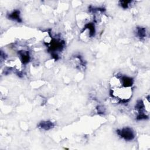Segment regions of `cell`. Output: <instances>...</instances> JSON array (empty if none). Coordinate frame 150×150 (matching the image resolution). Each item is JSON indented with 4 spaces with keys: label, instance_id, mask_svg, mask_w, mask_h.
<instances>
[{
    "label": "cell",
    "instance_id": "6da1fadb",
    "mask_svg": "<svg viewBox=\"0 0 150 150\" xmlns=\"http://www.w3.org/2000/svg\"><path fill=\"white\" fill-rule=\"evenodd\" d=\"M64 45L65 43L64 40L60 39H56L53 37H52L51 42L46 45L48 52L51 53V56L55 60L59 59L57 52H61L64 48Z\"/></svg>",
    "mask_w": 150,
    "mask_h": 150
},
{
    "label": "cell",
    "instance_id": "277c9868",
    "mask_svg": "<svg viewBox=\"0 0 150 150\" xmlns=\"http://www.w3.org/2000/svg\"><path fill=\"white\" fill-rule=\"evenodd\" d=\"M120 79L121 81V84H122V86L126 88L131 87L134 83L133 79L130 77H128L126 76H121L120 77Z\"/></svg>",
    "mask_w": 150,
    "mask_h": 150
},
{
    "label": "cell",
    "instance_id": "9c48e42d",
    "mask_svg": "<svg viewBox=\"0 0 150 150\" xmlns=\"http://www.w3.org/2000/svg\"><path fill=\"white\" fill-rule=\"evenodd\" d=\"M132 2L131 1H120V6L124 8L127 9L128 8L129 5Z\"/></svg>",
    "mask_w": 150,
    "mask_h": 150
},
{
    "label": "cell",
    "instance_id": "8992f818",
    "mask_svg": "<svg viewBox=\"0 0 150 150\" xmlns=\"http://www.w3.org/2000/svg\"><path fill=\"white\" fill-rule=\"evenodd\" d=\"M18 54L20 56L21 60L23 64H26L29 62L30 57L29 55V52L28 51L21 50L18 52Z\"/></svg>",
    "mask_w": 150,
    "mask_h": 150
},
{
    "label": "cell",
    "instance_id": "7a4b0ae2",
    "mask_svg": "<svg viewBox=\"0 0 150 150\" xmlns=\"http://www.w3.org/2000/svg\"><path fill=\"white\" fill-rule=\"evenodd\" d=\"M117 134L126 141H130L134 139L135 134L134 131L130 127H126L116 130Z\"/></svg>",
    "mask_w": 150,
    "mask_h": 150
},
{
    "label": "cell",
    "instance_id": "3957f363",
    "mask_svg": "<svg viewBox=\"0 0 150 150\" xmlns=\"http://www.w3.org/2000/svg\"><path fill=\"white\" fill-rule=\"evenodd\" d=\"M7 18L9 19L18 22H22V19L21 18L20 11L18 9H15L12 11L11 13L7 14Z\"/></svg>",
    "mask_w": 150,
    "mask_h": 150
},
{
    "label": "cell",
    "instance_id": "52a82bcc",
    "mask_svg": "<svg viewBox=\"0 0 150 150\" xmlns=\"http://www.w3.org/2000/svg\"><path fill=\"white\" fill-rule=\"evenodd\" d=\"M136 36L140 40L144 39L146 36V29L143 27H137L136 28Z\"/></svg>",
    "mask_w": 150,
    "mask_h": 150
},
{
    "label": "cell",
    "instance_id": "5b68a950",
    "mask_svg": "<svg viewBox=\"0 0 150 150\" xmlns=\"http://www.w3.org/2000/svg\"><path fill=\"white\" fill-rule=\"evenodd\" d=\"M38 127L40 129L47 131L53 128L54 127V124L50 121H43L38 124Z\"/></svg>",
    "mask_w": 150,
    "mask_h": 150
},
{
    "label": "cell",
    "instance_id": "ba28073f",
    "mask_svg": "<svg viewBox=\"0 0 150 150\" xmlns=\"http://www.w3.org/2000/svg\"><path fill=\"white\" fill-rule=\"evenodd\" d=\"M86 29H88L89 30V36L90 37H93L94 36L96 30H95V26L93 23H87L84 26V30Z\"/></svg>",
    "mask_w": 150,
    "mask_h": 150
}]
</instances>
